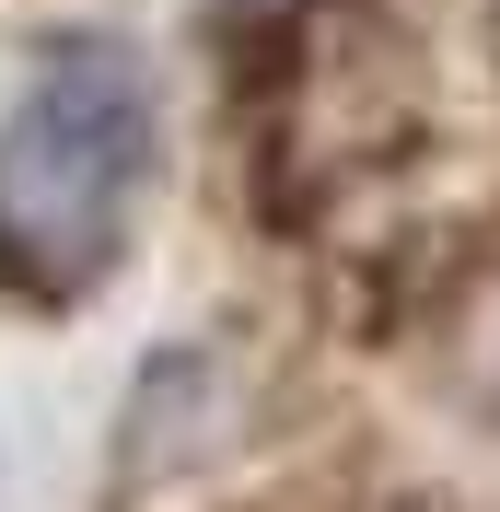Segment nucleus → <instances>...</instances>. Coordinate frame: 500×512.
I'll list each match as a JSON object with an SVG mask.
<instances>
[{"instance_id": "f257e3e1", "label": "nucleus", "mask_w": 500, "mask_h": 512, "mask_svg": "<svg viewBox=\"0 0 500 512\" xmlns=\"http://www.w3.org/2000/svg\"><path fill=\"white\" fill-rule=\"evenodd\" d=\"M152 117L117 59H59L0 128V256L35 280H82L128 222Z\"/></svg>"}]
</instances>
